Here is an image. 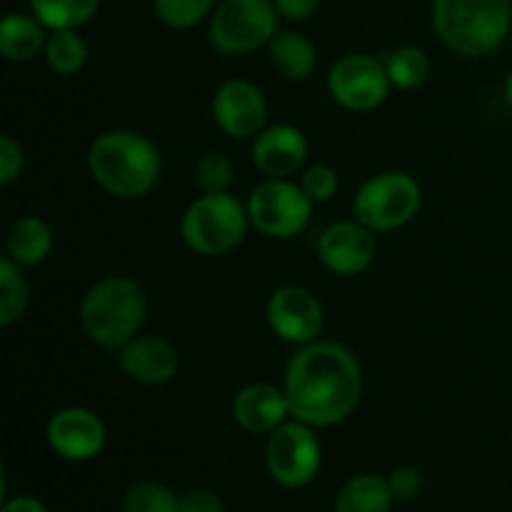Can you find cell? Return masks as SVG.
I'll use <instances>...</instances> for the list:
<instances>
[{
  "mask_svg": "<svg viewBox=\"0 0 512 512\" xmlns=\"http://www.w3.org/2000/svg\"><path fill=\"white\" fill-rule=\"evenodd\" d=\"M290 418L333 428L355 413L363 398V368L345 345L313 340L290 358L283 380Z\"/></svg>",
  "mask_w": 512,
  "mask_h": 512,
  "instance_id": "cell-1",
  "label": "cell"
},
{
  "mask_svg": "<svg viewBox=\"0 0 512 512\" xmlns=\"http://www.w3.org/2000/svg\"><path fill=\"white\" fill-rule=\"evenodd\" d=\"M88 170L105 193L120 200H135L158 185L163 158L148 135L135 130H108L90 145Z\"/></svg>",
  "mask_w": 512,
  "mask_h": 512,
  "instance_id": "cell-2",
  "label": "cell"
},
{
  "mask_svg": "<svg viewBox=\"0 0 512 512\" xmlns=\"http://www.w3.org/2000/svg\"><path fill=\"white\" fill-rule=\"evenodd\" d=\"M430 23L445 48L465 58H485L508 40L512 0H433Z\"/></svg>",
  "mask_w": 512,
  "mask_h": 512,
  "instance_id": "cell-3",
  "label": "cell"
},
{
  "mask_svg": "<svg viewBox=\"0 0 512 512\" xmlns=\"http://www.w3.org/2000/svg\"><path fill=\"white\" fill-rule=\"evenodd\" d=\"M148 318L143 285L125 275H110L95 283L80 303V325L95 345L120 350L140 335Z\"/></svg>",
  "mask_w": 512,
  "mask_h": 512,
  "instance_id": "cell-4",
  "label": "cell"
},
{
  "mask_svg": "<svg viewBox=\"0 0 512 512\" xmlns=\"http://www.w3.org/2000/svg\"><path fill=\"white\" fill-rule=\"evenodd\" d=\"M248 225V208L235 195H200L180 218V235L193 253L220 258L243 243Z\"/></svg>",
  "mask_w": 512,
  "mask_h": 512,
  "instance_id": "cell-5",
  "label": "cell"
},
{
  "mask_svg": "<svg viewBox=\"0 0 512 512\" xmlns=\"http://www.w3.org/2000/svg\"><path fill=\"white\" fill-rule=\"evenodd\" d=\"M423 205V190L410 173L385 170L358 188L353 198V215L358 223L378 233L405 228Z\"/></svg>",
  "mask_w": 512,
  "mask_h": 512,
  "instance_id": "cell-6",
  "label": "cell"
},
{
  "mask_svg": "<svg viewBox=\"0 0 512 512\" xmlns=\"http://www.w3.org/2000/svg\"><path fill=\"white\" fill-rule=\"evenodd\" d=\"M278 18L273 0H220L210 15V45L230 58L250 55L275 38Z\"/></svg>",
  "mask_w": 512,
  "mask_h": 512,
  "instance_id": "cell-7",
  "label": "cell"
},
{
  "mask_svg": "<svg viewBox=\"0 0 512 512\" xmlns=\"http://www.w3.org/2000/svg\"><path fill=\"white\" fill-rule=\"evenodd\" d=\"M313 198L290 178H265L248 195L250 225L265 238L290 240L308 228L313 218Z\"/></svg>",
  "mask_w": 512,
  "mask_h": 512,
  "instance_id": "cell-8",
  "label": "cell"
},
{
  "mask_svg": "<svg viewBox=\"0 0 512 512\" xmlns=\"http://www.w3.org/2000/svg\"><path fill=\"white\" fill-rule=\"evenodd\" d=\"M265 465L270 478L288 490L313 483L323 465V448L313 425L290 418L270 433L265 448Z\"/></svg>",
  "mask_w": 512,
  "mask_h": 512,
  "instance_id": "cell-9",
  "label": "cell"
},
{
  "mask_svg": "<svg viewBox=\"0 0 512 512\" xmlns=\"http://www.w3.org/2000/svg\"><path fill=\"white\" fill-rule=\"evenodd\" d=\"M390 83L383 60L368 53H348L328 73V93L340 108L370 113L388 100Z\"/></svg>",
  "mask_w": 512,
  "mask_h": 512,
  "instance_id": "cell-10",
  "label": "cell"
},
{
  "mask_svg": "<svg viewBox=\"0 0 512 512\" xmlns=\"http://www.w3.org/2000/svg\"><path fill=\"white\" fill-rule=\"evenodd\" d=\"M268 325L280 340L290 345H308L320 338L325 310L318 295L303 285H283L268 300Z\"/></svg>",
  "mask_w": 512,
  "mask_h": 512,
  "instance_id": "cell-11",
  "label": "cell"
},
{
  "mask_svg": "<svg viewBox=\"0 0 512 512\" xmlns=\"http://www.w3.org/2000/svg\"><path fill=\"white\" fill-rule=\"evenodd\" d=\"M213 120L228 138L250 140L268 123V100L250 80H225L213 95Z\"/></svg>",
  "mask_w": 512,
  "mask_h": 512,
  "instance_id": "cell-12",
  "label": "cell"
},
{
  "mask_svg": "<svg viewBox=\"0 0 512 512\" xmlns=\"http://www.w3.org/2000/svg\"><path fill=\"white\" fill-rule=\"evenodd\" d=\"M378 243L375 233L358 220H340L320 233L318 258L325 270L340 278H353L373 265Z\"/></svg>",
  "mask_w": 512,
  "mask_h": 512,
  "instance_id": "cell-13",
  "label": "cell"
},
{
  "mask_svg": "<svg viewBox=\"0 0 512 512\" xmlns=\"http://www.w3.org/2000/svg\"><path fill=\"white\" fill-rule=\"evenodd\" d=\"M50 450L70 463H85L103 453L108 430L100 415L88 408H63L48 420L45 428Z\"/></svg>",
  "mask_w": 512,
  "mask_h": 512,
  "instance_id": "cell-14",
  "label": "cell"
},
{
  "mask_svg": "<svg viewBox=\"0 0 512 512\" xmlns=\"http://www.w3.org/2000/svg\"><path fill=\"white\" fill-rule=\"evenodd\" d=\"M308 155V138L290 123L270 125L253 138V163L265 178H290L300 173Z\"/></svg>",
  "mask_w": 512,
  "mask_h": 512,
  "instance_id": "cell-15",
  "label": "cell"
},
{
  "mask_svg": "<svg viewBox=\"0 0 512 512\" xmlns=\"http://www.w3.org/2000/svg\"><path fill=\"white\" fill-rule=\"evenodd\" d=\"M120 368L140 385H165L178 373V350L160 335H135L120 348Z\"/></svg>",
  "mask_w": 512,
  "mask_h": 512,
  "instance_id": "cell-16",
  "label": "cell"
},
{
  "mask_svg": "<svg viewBox=\"0 0 512 512\" xmlns=\"http://www.w3.org/2000/svg\"><path fill=\"white\" fill-rule=\"evenodd\" d=\"M233 420L250 435H270L290 420L285 390L273 383H250L233 398Z\"/></svg>",
  "mask_w": 512,
  "mask_h": 512,
  "instance_id": "cell-17",
  "label": "cell"
},
{
  "mask_svg": "<svg viewBox=\"0 0 512 512\" xmlns=\"http://www.w3.org/2000/svg\"><path fill=\"white\" fill-rule=\"evenodd\" d=\"M50 30L33 13H8L0 23V55L10 63H25L45 53Z\"/></svg>",
  "mask_w": 512,
  "mask_h": 512,
  "instance_id": "cell-18",
  "label": "cell"
},
{
  "mask_svg": "<svg viewBox=\"0 0 512 512\" xmlns=\"http://www.w3.org/2000/svg\"><path fill=\"white\" fill-rule=\"evenodd\" d=\"M268 58L275 73L288 80L310 78L315 73V65H318L315 45L295 30H278L275 33V38L268 43Z\"/></svg>",
  "mask_w": 512,
  "mask_h": 512,
  "instance_id": "cell-19",
  "label": "cell"
},
{
  "mask_svg": "<svg viewBox=\"0 0 512 512\" xmlns=\"http://www.w3.org/2000/svg\"><path fill=\"white\" fill-rule=\"evenodd\" d=\"M8 255L23 268L40 265L53 250V230L38 215H25L15 220L8 233Z\"/></svg>",
  "mask_w": 512,
  "mask_h": 512,
  "instance_id": "cell-20",
  "label": "cell"
},
{
  "mask_svg": "<svg viewBox=\"0 0 512 512\" xmlns=\"http://www.w3.org/2000/svg\"><path fill=\"white\" fill-rule=\"evenodd\" d=\"M395 495L388 478L365 473L355 475L340 488L335 498V512H393Z\"/></svg>",
  "mask_w": 512,
  "mask_h": 512,
  "instance_id": "cell-21",
  "label": "cell"
},
{
  "mask_svg": "<svg viewBox=\"0 0 512 512\" xmlns=\"http://www.w3.org/2000/svg\"><path fill=\"white\" fill-rule=\"evenodd\" d=\"M100 0H30V13L53 30H78L95 18Z\"/></svg>",
  "mask_w": 512,
  "mask_h": 512,
  "instance_id": "cell-22",
  "label": "cell"
},
{
  "mask_svg": "<svg viewBox=\"0 0 512 512\" xmlns=\"http://www.w3.org/2000/svg\"><path fill=\"white\" fill-rule=\"evenodd\" d=\"M388 78L393 88L400 90H415L428 80L430 75V58L425 50L415 48V45H398L393 50H385L380 55Z\"/></svg>",
  "mask_w": 512,
  "mask_h": 512,
  "instance_id": "cell-23",
  "label": "cell"
},
{
  "mask_svg": "<svg viewBox=\"0 0 512 512\" xmlns=\"http://www.w3.org/2000/svg\"><path fill=\"white\" fill-rule=\"evenodd\" d=\"M30 303L28 280L23 265L15 263L10 255L0 260V328H10L25 315Z\"/></svg>",
  "mask_w": 512,
  "mask_h": 512,
  "instance_id": "cell-24",
  "label": "cell"
},
{
  "mask_svg": "<svg viewBox=\"0 0 512 512\" xmlns=\"http://www.w3.org/2000/svg\"><path fill=\"white\" fill-rule=\"evenodd\" d=\"M45 60L58 75H75L88 63V43L78 30H53L45 45Z\"/></svg>",
  "mask_w": 512,
  "mask_h": 512,
  "instance_id": "cell-25",
  "label": "cell"
},
{
  "mask_svg": "<svg viewBox=\"0 0 512 512\" xmlns=\"http://www.w3.org/2000/svg\"><path fill=\"white\" fill-rule=\"evenodd\" d=\"M123 512H180V498L168 485L143 480L128 488L123 498Z\"/></svg>",
  "mask_w": 512,
  "mask_h": 512,
  "instance_id": "cell-26",
  "label": "cell"
},
{
  "mask_svg": "<svg viewBox=\"0 0 512 512\" xmlns=\"http://www.w3.org/2000/svg\"><path fill=\"white\" fill-rule=\"evenodd\" d=\"M153 10L168 28L190 30L213 15L215 0H153Z\"/></svg>",
  "mask_w": 512,
  "mask_h": 512,
  "instance_id": "cell-27",
  "label": "cell"
},
{
  "mask_svg": "<svg viewBox=\"0 0 512 512\" xmlns=\"http://www.w3.org/2000/svg\"><path fill=\"white\" fill-rule=\"evenodd\" d=\"M233 163L223 153H208L195 165V183L203 190V195L230 193L233 185Z\"/></svg>",
  "mask_w": 512,
  "mask_h": 512,
  "instance_id": "cell-28",
  "label": "cell"
},
{
  "mask_svg": "<svg viewBox=\"0 0 512 512\" xmlns=\"http://www.w3.org/2000/svg\"><path fill=\"white\" fill-rule=\"evenodd\" d=\"M300 185L305 188V193L313 198V203H328V200L335 198L340 188V175L333 165H313L303 173L300 178Z\"/></svg>",
  "mask_w": 512,
  "mask_h": 512,
  "instance_id": "cell-29",
  "label": "cell"
},
{
  "mask_svg": "<svg viewBox=\"0 0 512 512\" xmlns=\"http://www.w3.org/2000/svg\"><path fill=\"white\" fill-rule=\"evenodd\" d=\"M23 145L13 135H0V185H10L23 173Z\"/></svg>",
  "mask_w": 512,
  "mask_h": 512,
  "instance_id": "cell-30",
  "label": "cell"
},
{
  "mask_svg": "<svg viewBox=\"0 0 512 512\" xmlns=\"http://www.w3.org/2000/svg\"><path fill=\"white\" fill-rule=\"evenodd\" d=\"M388 483L395 500H413L423 490V473L418 468H413V465H400V468H395L390 473Z\"/></svg>",
  "mask_w": 512,
  "mask_h": 512,
  "instance_id": "cell-31",
  "label": "cell"
},
{
  "mask_svg": "<svg viewBox=\"0 0 512 512\" xmlns=\"http://www.w3.org/2000/svg\"><path fill=\"white\" fill-rule=\"evenodd\" d=\"M180 512H223V500L208 488H195L180 495Z\"/></svg>",
  "mask_w": 512,
  "mask_h": 512,
  "instance_id": "cell-32",
  "label": "cell"
},
{
  "mask_svg": "<svg viewBox=\"0 0 512 512\" xmlns=\"http://www.w3.org/2000/svg\"><path fill=\"white\" fill-rule=\"evenodd\" d=\"M273 5L280 13V18L300 23V20L313 18L315 10L320 8V0H273Z\"/></svg>",
  "mask_w": 512,
  "mask_h": 512,
  "instance_id": "cell-33",
  "label": "cell"
},
{
  "mask_svg": "<svg viewBox=\"0 0 512 512\" xmlns=\"http://www.w3.org/2000/svg\"><path fill=\"white\" fill-rule=\"evenodd\" d=\"M0 512H48V508L33 495H18V498H5Z\"/></svg>",
  "mask_w": 512,
  "mask_h": 512,
  "instance_id": "cell-34",
  "label": "cell"
},
{
  "mask_svg": "<svg viewBox=\"0 0 512 512\" xmlns=\"http://www.w3.org/2000/svg\"><path fill=\"white\" fill-rule=\"evenodd\" d=\"M505 100H508V105L512 110V68L508 70V78H505Z\"/></svg>",
  "mask_w": 512,
  "mask_h": 512,
  "instance_id": "cell-35",
  "label": "cell"
}]
</instances>
